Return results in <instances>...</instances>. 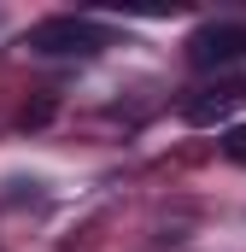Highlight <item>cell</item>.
Instances as JSON below:
<instances>
[{
    "mask_svg": "<svg viewBox=\"0 0 246 252\" xmlns=\"http://www.w3.org/2000/svg\"><path fill=\"white\" fill-rule=\"evenodd\" d=\"M30 53H41V59H88V53H100L106 47V30L100 24H88V18H41L35 30H30V41H24Z\"/></svg>",
    "mask_w": 246,
    "mask_h": 252,
    "instance_id": "obj_1",
    "label": "cell"
},
{
    "mask_svg": "<svg viewBox=\"0 0 246 252\" xmlns=\"http://www.w3.org/2000/svg\"><path fill=\"white\" fill-rule=\"evenodd\" d=\"M246 59V24H199L187 35V64L193 70H223Z\"/></svg>",
    "mask_w": 246,
    "mask_h": 252,
    "instance_id": "obj_2",
    "label": "cell"
},
{
    "mask_svg": "<svg viewBox=\"0 0 246 252\" xmlns=\"http://www.w3.org/2000/svg\"><path fill=\"white\" fill-rule=\"evenodd\" d=\"M241 106H246V82H241V76H223V82L187 94V100H182V118H187V124H223V118H235Z\"/></svg>",
    "mask_w": 246,
    "mask_h": 252,
    "instance_id": "obj_3",
    "label": "cell"
},
{
    "mask_svg": "<svg viewBox=\"0 0 246 252\" xmlns=\"http://www.w3.org/2000/svg\"><path fill=\"white\" fill-rule=\"evenodd\" d=\"M223 153H229L235 164H246V124H235L229 135H223Z\"/></svg>",
    "mask_w": 246,
    "mask_h": 252,
    "instance_id": "obj_4",
    "label": "cell"
},
{
    "mask_svg": "<svg viewBox=\"0 0 246 252\" xmlns=\"http://www.w3.org/2000/svg\"><path fill=\"white\" fill-rule=\"evenodd\" d=\"M47 118H53V106H47V100H41V106H24V129H35V124H47Z\"/></svg>",
    "mask_w": 246,
    "mask_h": 252,
    "instance_id": "obj_5",
    "label": "cell"
}]
</instances>
